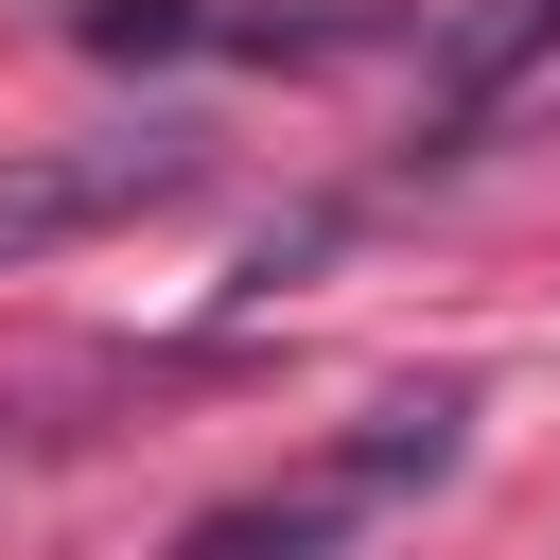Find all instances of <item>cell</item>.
<instances>
[{
  "mask_svg": "<svg viewBox=\"0 0 560 560\" xmlns=\"http://www.w3.org/2000/svg\"><path fill=\"white\" fill-rule=\"evenodd\" d=\"M70 35L88 52H280V70H315V52H368V35H402V0H70Z\"/></svg>",
  "mask_w": 560,
  "mask_h": 560,
  "instance_id": "cell-1",
  "label": "cell"
},
{
  "mask_svg": "<svg viewBox=\"0 0 560 560\" xmlns=\"http://www.w3.org/2000/svg\"><path fill=\"white\" fill-rule=\"evenodd\" d=\"M210 158L192 140H88V158H0V262L70 245V228H122V210H175Z\"/></svg>",
  "mask_w": 560,
  "mask_h": 560,
  "instance_id": "cell-2",
  "label": "cell"
},
{
  "mask_svg": "<svg viewBox=\"0 0 560 560\" xmlns=\"http://www.w3.org/2000/svg\"><path fill=\"white\" fill-rule=\"evenodd\" d=\"M542 52H560V0H438V105H420V158H455Z\"/></svg>",
  "mask_w": 560,
  "mask_h": 560,
  "instance_id": "cell-3",
  "label": "cell"
}]
</instances>
